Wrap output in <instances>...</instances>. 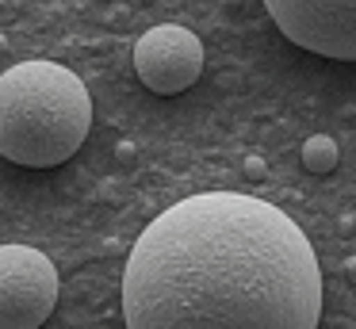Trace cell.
Here are the masks:
<instances>
[{"mask_svg": "<svg viewBox=\"0 0 356 329\" xmlns=\"http://www.w3.org/2000/svg\"><path fill=\"white\" fill-rule=\"evenodd\" d=\"M322 268L291 214L238 191L161 211L131 245L127 329H318Z\"/></svg>", "mask_w": 356, "mask_h": 329, "instance_id": "6da1fadb", "label": "cell"}, {"mask_svg": "<svg viewBox=\"0 0 356 329\" xmlns=\"http://www.w3.org/2000/svg\"><path fill=\"white\" fill-rule=\"evenodd\" d=\"M92 130V96L58 61H19L0 73V157L24 168H54Z\"/></svg>", "mask_w": 356, "mask_h": 329, "instance_id": "7a4b0ae2", "label": "cell"}, {"mask_svg": "<svg viewBox=\"0 0 356 329\" xmlns=\"http://www.w3.org/2000/svg\"><path fill=\"white\" fill-rule=\"evenodd\" d=\"M54 306V260L31 245H0V329H39Z\"/></svg>", "mask_w": 356, "mask_h": 329, "instance_id": "3957f363", "label": "cell"}, {"mask_svg": "<svg viewBox=\"0 0 356 329\" xmlns=\"http://www.w3.org/2000/svg\"><path fill=\"white\" fill-rule=\"evenodd\" d=\"M264 12L299 50L356 61V0H264Z\"/></svg>", "mask_w": 356, "mask_h": 329, "instance_id": "277c9868", "label": "cell"}, {"mask_svg": "<svg viewBox=\"0 0 356 329\" xmlns=\"http://www.w3.org/2000/svg\"><path fill=\"white\" fill-rule=\"evenodd\" d=\"M134 73L157 96L188 92L203 77V42L180 23L149 27L134 42Z\"/></svg>", "mask_w": 356, "mask_h": 329, "instance_id": "5b68a950", "label": "cell"}, {"mask_svg": "<svg viewBox=\"0 0 356 329\" xmlns=\"http://www.w3.org/2000/svg\"><path fill=\"white\" fill-rule=\"evenodd\" d=\"M337 161H341V150H337V142H333L330 134H310L307 142H302V165H307L314 176L333 172Z\"/></svg>", "mask_w": 356, "mask_h": 329, "instance_id": "8992f818", "label": "cell"}, {"mask_svg": "<svg viewBox=\"0 0 356 329\" xmlns=\"http://www.w3.org/2000/svg\"><path fill=\"white\" fill-rule=\"evenodd\" d=\"M241 172H245V180L261 184L264 176H268V165H264V157H257V153H249V157H245V165H241Z\"/></svg>", "mask_w": 356, "mask_h": 329, "instance_id": "52a82bcc", "label": "cell"}, {"mask_svg": "<svg viewBox=\"0 0 356 329\" xmlns=\"http://www.w3.org/2000/svg\"><path fill=\"white\" fill-rule=\"evenodd\" d=\"M115 157L123 161V165H131V161L138 157V150H134V142H119V145H115Z\"/></svg>", "mask_w": 356, "mask_h": 329, "instance_id": "ba28073f", "label": "cell"}, {"mask_svg": "<svg viewBox=\"0 0 356 329\" xmlns=\"http://www.w3.org/2000/svg\"><path fill=\"white\" fill-rule=\"evenodd\" d=\"M345 275L356 283V257H348V260H345Z\"/></svg>", "mask_w": 356, "mask_h": 329, "instance_id": "9c48e42d", "label": "cell"}]
</instances>
